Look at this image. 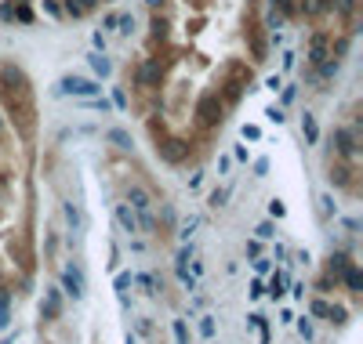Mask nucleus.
<instances>
[{
	"instance_id": "nucleus-1",
	"label": "nucleus",
	"mask_w": 363,
	"mask_h": 344,
	"mask_svg": "<svg viewBox=\"0 0 363 344\" xmlns=\"http://www.w3.org/2000/svg\"><path fill=\"white\" fill-rule=\"evenodd\" d=\"M55 95L58 98H95V95H102V87L95 84V80H87V76H62V80L55 84Z\"/></svg>"
},
{
	"instance_id": "nucleus-2",
	"label": "nucleus",
	"mask_w": 363,
	"mask_h": 344,
	"mask_svg": "<svg viewBox=\"0 0 363 344\" xmlns=\"http://www.w3.org/2000/svg\"><path fill=\"white\" fill-rule=\"evenodd\" d=\"M62 290L73 297V301H84V297H87V283H84L80 264H66V268H62Z\"/></svg>"
},
{
	"instance_id": "nucleus-3",
	"label": "nucleus",
	"mask_w": 363,
	"mask_h": 344,
	"mask_svg": "<svg viewBox=\"0 0 363 344\" xmlns=\"http://www.w3.org/2000/svg\"><path fill=\"white\" fill-rule=\"evenodd\" d=\"M127 207L134 214H145V210H153V199H149V192L142 189V185H131V192H127Z\"/></svg>"
},
{
	"instance_id": "nucleus-4",
	"label": "nucleus",
	"mask_w": 363,
	"mask_h": 344,
	"mask_svg": "<svg viewBox=\"0 0 363 344\" xmlns=\"http://www.w3.org/2000/svg\"><path fill=\"white\" fill-rule=\"evenodd\" d=\"M116 225L127 232V236H134V232H138V214H134L127 203H116Z\"/></svg>"
},
{
	"instance_id": "nucleus-5",
	"label": "nucleus",
	"mask_w": 363,
	"mask_h": 344,
	"mask_svg": "<svg viewBox=\"0 0 363 344\" xmlns=\"http://www.w3.org/2000/svg\"><path fill=\"white\" fill-rule=\"evenodd\" d=\"M40 311H44V319H58V315H62V293H58V290H48V293H44Z\"/></svg>"
},
{
	"instance_id": "nucleus-6",
	"label": "nucleus",
	"mask_w": 363,
	"mask_h": 344,
	"mask_svg": "<svg viewBox=\"0 0 363 344\" xmlns=\"http://www.w3.org/2000/svg\"><path fill=\"white\" fill-rule=\"evenodd\" d=\"M301 134H305V142H309V145L320 142V127H316V116H312V113L301 116Z\"/></svg>"
},
{
	"instance_id": "nucleus-7",
	"label": "nucleus",
	"mask_w": 363,
	"mask_h": 344,
	"mask_svg": "<svg viewBox=\"0 0 363 344\" xmlns=\"http://www.w3.org/2000/svg\"><path fill=\"white\" fill-rule=\"evenodd\" d=\"M62 214H66V221H69V228H73V236H80V232H84V217H80V210L73 207V203H66Z\"/></svg>"
},
{
	"instance_id": "nucleus-8",
	"label": "nucleus",
	"mask_w": 363,
	"mask_h": 344,
	"mask_svg": "<svg viewBox=\"0 0 363 344\" xmlns=\"http://www.w3.org/2000/svg\"><path fill=\"white\" fill-rule=\"evenodd\" d=\"M87 62H91V69H95L98 76H109V73H113V62H109V58H105L102 51H95V55H87Z\"/></svg>"
},
{
	"instance_id": "nucleus-9",
	"label": "nucleus",
	"mask_w": 363,
	"mask_h": 344,
	"mask_svg": "<svg viewBox=\"0 0 363 344\" xmlns=\"http://www.w3.org/2000/svg\"><path fill=\"white\" fill-rule=\"evenodd\" d=\"M131 283H134L131 272H120V275H116V297H120V304H127V290H131Z\"/></svg>"
},
{
	"instance_id": "nucleus-10",
	"label": "nucleus",
	"mask_w": 363,
	"mask_h": 344,
	"mask_svg": "<svg viewBox=\"0 0 363 344\" xmlns=\"http://www.w3.org/2000/svg\"><path fill=\"white\" fill-rule=\"evenodd\" d=\"M109 142H113L116 149H131V145H134V142H131V134H127L124 127H113V131H109Z\"/></svg>"
},
{
	"instance_id": "nucleus-11",
	"label": "nucleus",
	"mask_w": 363,
	"mask_h": 344,
	"mask_svg": "<svg viewBox=\"0 0 363 344\" xmlns=\"http://www.w3.org/2000/svg\"><path fill=\"white\" fill-rule=\"evenodd\" d=\"M225 199H229V185H222V189H215V192L207 196V203H211L215 210H218V207H225Z\"/></svg>"
},
{
	"instance_id": "nucleus-12",
	"label": "nucleus",
	"mask_w": 363,
	"mask_h": 344,
	"mask_svg": "<svg viewBox=\"0 0 363 344\" xmlns=\"http://www.w3.org/2000/svg\"><path fill=\"white\" fill-rule=\"evenodd\" d=\"M138 283L145 286V293H149V297L160 293V283H156V275H153V272H142V275H138Z\"/></svg>"
},
{
	"instance_id": "nucleus-13",
	"label": "nucleus",
	"mask_w": 363,
	"mask_h": 344,
	"mask_svg": "<svg viewBox=\"0 0 363 344\" xmlns=\"http://www.w3.org/2000/svg\"><path fill=\"white\" fill-rule=\"evenodd\" d=\"M196 225H200V217H186V221H182V228H178V236L189 243V239H193V232H196Z\"/></svg>"
},
{
	"instance_id": "nucleus-14",
	"label": "nucleus",
	"mask_w": 363,
	"mask_h": 344,
	"mask_svg": "<svg viewBox=\"0 0 363 344\" xmlns=\"http://www.w3.org/2000/svg\"><path fill=\"white\" fill-rule=\"evenodd\" d=\"M341 275H345V283H349V290H359V286H363V279H359V268H345Z\"/></svg>"
},
{
	"instance_id": "nucleus-15",
	"label": "nucleus",
	"mask_w": 363,
	"mask_h": 344,
	"mask_svg": "<svg viewBox=\"0 0 363 344\" xmlns=\"http://www.w3.org/2000/svg\"><path fill=\"white\" fill-rule=\"evenodd\" d=\"M215 330H218V326H215V319H211V315H204V319H200V333H204V340H211V337H215Z\"/></svg>"
},
{
	"instance_id": "nucleus-16",
	"label": "nucleus",
	"mask_w": 363,
	"mask_h": 344,
	"mask_svg": "<svg viewBox=\"0 0 363 344\" xmlns=\"http://www.w3.org/2000/svg\"><path fill=\"white\" fill-rule=\"evenodd\" d=\"M298 333L305 337V340H312V337H316V330H312V319H309V315H305V319H298Z\"/></svg>"
},
{
	"instance_id": "nucleus-17",
	"label": "nucleus",
	"mask_w": 363,
	"mask_h": 344,
	"mask_svg": "<svg viewBox=\"0 0 363 344\" xmlns=\"http://www.w3.org/2000/svg\"><path fill=\"white\" fill-rule=\"evenodd\" d=\"M174 344H189V330L182 319H174Z\"/></svg>"
},
{
	"instance_id": "nucleus-18",
	"label": "nucleus",
	"mask_w": 363,
	"mask_h": 344,
	"mask_svg": "<svg viewBox=\"0 0 363 344\" xmlns=\"http://www.w3.org/2000/svg\"><path fill=\"white\" fill-rule=\"evenodd\" d=\"M116 26H124L120 33H124V37H131V33H134V15H120V19H116Z\"/></svg>"
},
{
	"instance_id": "nucleus-19",
	"label": "nucleus",
	"mask_w": 363,
	"mask_h": 344,
	"mask_svg": "<svg viewBox=\"0 0 363 344\" xmlns=\"http://www.w3.org/2000/svg\"><path fill=\"white\" fill-rule=\"evenodd\" d=\"M11 322V308H8V293H0V326Z\"/></svg>"
},
{
	"instance_id": "nucleus-20",
	"label": "nucleus",
	"mask_w": 363,
	"mask_h": 344,
	"mask_svg": "<svg viewBox=\"0 0 363 344\" xmlns=\"http://www.w3.org/2000/svg\"><path fill=\"white\" fill-rule=\"evenodd\" d=\"M345 268H349V257H345V254H338V257H330V272H345Z\"/></svg>"
},
{
	"instance_id": "nucleus-21",
	"label": "nucleus",
	"mask_w": 363,
	"mask_h": 344,
	"mask_svg": "<svg viewBox=\"0 0 363 344\" xmlns=\"http://www.w3.org/2000/svg\"><path fill=\"white\" fill-rule=\"evenodd\" d=\"M338 149H341L345 156L352 152V138H349V131H341V134H338Z\"/></svg>"
},
{
	"instance_id": "nucleus-22",
	"label": "nucleus",
	"mask_w": 363,
	"mask_h": 344,
	"mask_svg": "<svg viewBox=\"0 0 363 344\" xmlns=\"http://www.w3.org/2000/svg\"><path fill=\"white\" fill-rule=\"evenodd\" d=\"M265 116H269L272 123H283V109H280V105H269V109H265Z\"/></svg>"
},
{
	"instance_id": "nucleus-23",
	"label": "nucleus",
	"mask_w": 363,
	"mask_h": 344,
	"mask_svg": "<svg viewBox=\"0 0 363 344\" xmlns=\"http://www.w3.org/2000/svg\"><path fill=\"white\" fill-rule=\"evenodd\" d=\"M254 232H258V239H272V236H276V232H272V225H269V221H262V225L254 228Z\"/></svg>"
},
{
	"instance_id": "nucleus-24",
	"label": "nucleus",
	"mask_w": 363,
	"mask_h": 344,
	"mask_svg": "<svg viewBox=\"0 0 363 344\" xmlns=\"http://www.w3.org/2000/svg\"><path fill=\"white\" fill-rule=\"evenodd\" d=\"M269 293H272V297H280V293H283V275H280V272L272 275V290H269Z\"/></svg>"
},
{
	"instance_id": "nucleus-25",
	"label": "nucleus",
	"mask_w": 363,
	"mask_h": 344,
	"mask_svg": "<svg viewBox=\"0 0 363 344\" xmlns=\"http://www.w3.org/2000/svg\"><path fill=\"white\" fill-rule=\"evenodd\" d=\"M229 167H233V156H218V174H229Z\"/></svg>"
},
{
	"instance_id": "nucleus-26",
	"label": "nucleus",
	"mask_w": 363,
	"mask_h": 344,
	"mask_svg": "<svg viewBox=\"0 0 363 344\" xmlns=\"http://www.w3.org/2000/svg\"><path fill=\"white\" fill-rule=\"evenodd\" d=\"M269 214H272V217H283V203L272 199V203H269Z\"/></svg>"
},
{
	"instance_id": "nucleus-27",
	"label": "nucleus",
	"mask_w": 363,
	"mask_h": 344,
	"mask_svg": "<svg viewBox=\"0 0 363 344\" xmlns=\"http://www.w3.org/2000/svg\"><path fill=\"white\" fill-rule=\"evenodd\" d=\"M327 311H330L327 301H312V315H327Z\"/></svg>"
},
{
	"instance_id": "nucleus-28",
	"label": "nucleus",
	"mask_w": 363,
	"mask_h": 344,
	"mask_svg": "<svg viewBox=\"0 0 363 344\" xmlns=\"http://www.w3.org/2000/svg\"><path fill=\"white\" fill-rule=\"evenodd\" d=\"M294 58H298L294 51H283V69H294Z\"/></svg>"
},
{
	"instance_id": "nucleus-29",
	"label": "nucleus",
	"mask_w": 363,
	"mask_h": 344,
	"mask_svg": "<svg viewBox=\"0 0 363 344\" xmlns=\"http://www.w3.org/2000/svg\"><path fill=\"white\" fill-rule=\"evenodd\" d=\"M265 87H269V91H280V87H283V80H280V76H269Z\"/></svg>"
},
{
	"instance_id": "nucleus-30",
	"label": "nucleus",
	"mask_w": 363,
	"mask_h": 344,
	"mask_svg": "<svg viewBox=\"0 0 363 344\" xmlns=\"http://www.w3.org/2000/svg\"><path fill=\"white\" fill-rule=\"evenodd\" d=\"M265 293V286H262V279H254V283H251V297H262Z\"/></svg>"
},
{
	"instance_id": "nucleus-31",
	"label": "nucleus",
	"mask_w": 363,
	"mask_h": 344,
	"mask_svg": "<svg viewBox=\"0 0 363 344\" xmlns=\"http://www.w3.org/2000/svg\"><path fill=\"white\" fill-rule=\"evenodd\" d=\"M233 156H236L240 163H247V145H236V152H233Z\"/></svg>"
},
{
	"instance_id": "nucleus-32",
	"label": "nucleus",
	"mask_w": 363,
	"mask_h": 344,
	"mask_svg": "<svg viewBox=\"0 0 363 344\" xmlns=\"http://www.w3.org/2000/svg\"><path fill=\"white\" fill-rule=\"evenodd\" d=\"M145 4H153V8H156V4H160V0H145Z\"/></svg>"
},
{
	"instance_id": "nucleus-33",
	"label": "nucleus",
	"mask_w": 363,
	"mask_h": 344,
	"mask_svg": "<svg viewBox=\"0 0 363 344\" xmlns=\"http://www.w3.org/2000/svg\"><path fill=\"white\" fill-rule=\"evenodd\" d=\"M0 344H15V340H11V337H8V340H0Z\"/></svg>"
},
{
	"instance_id": "nucleus-34",
	"label": "nucleus",
	"mask_w": 363,
	"mask_h": 344,
	"mask_svg": "<svg viewBox=\"0 0 363 344\" xmlns=\"http://www.w3.org/2000/svg\"><path fill=\"white\" fill-rule=\"evenodd\" d=\"M127 344H134V340H131V337H127Z\"/></svg>"
}]
</instances>
